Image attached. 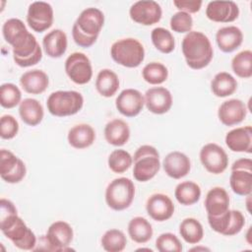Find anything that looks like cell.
Instances as JSON below:
<instances>
[{
  "instance_id": "obj_35",
  "label": "cell",
  "mask_w": 252,
  "mask_h": 252,
  "mask_svg": "<svg viewBox=\"0 0 252 252\" xmlns=\"http://www.w3.org/2000/svg\"><path fill=\"white\" fill-rule=\"evenodd\" d=\"M179 233L185 242L197 244L203 239L204 228L198 220L186 218L179 224Z\"/></svg>"
},
{
  "instance_id": "obj_24",
  "label": "cell",
  "mask_w": 252,
  "mask_h": 252,
  "mask_svg": "<svg viewBox=\"0 0 252 252\" xmlns=\"http://www.w3.org/2000/svg\"><path fill=\"white\" fill-rule=\"evenodd\" d=\"M216 41L222 52L230 53L242 44L243 33L236 26L223 27L217 32Z\"/></svg>"
},
{
  "instance_id": "obj_41",
  "label": "cell",
  "mask_w": 252,
  "mask_h": 252,
  "mask_svg": "<svg viewBox=\"0 0 252 252\" xmlns=\"http://www.w3.org/2000/svg\"><path fill=\"white\" fill-rule=\"evenodd\" d=\"M22 93L20 89L12 84L5 83L0 87V104L4 108H13L21 103Z\"/></svg>"
},
{
  "instance_id": "obj_10",
  "label": "cell",
  "mask_w": 252,
  "mask_h": 252,
  "mask_svg": "<svg viewBox=\"0 0 252 252\" xmlns=\"http://www.w3.org/2000/svg\"><path fill=\"white\" fill-rule=\"evenodd\" d=\"M211 228L222 235L233 236L241 231L245 224V218L238 210H228L220 216H208Z\"/></svg>"
},
{
  "instance_id": "obj_25",
  "label": "cell",
  "mask_w": 252,
  "mask_h": 252,
  "mask_svg": "<svg viewBox=\"0 0 252 252\" xmlns=\"http://www.w3.org/2000/svg\"><path fill=\"white\" fill-rule=\"evenodd\" d=\"M20 85L28 94H40L47 89L49 85V78L44 71L33 69L25 72L21 76Z\"/></svg>"
},
{
  "instance_id": "obj_4",
  "label": "cell",
  "mask_w": 252,
  "mask_h": 252,
  "mask_svg": "<svg viewBox=\"0 0 252 252\" xmlns=\"http://www.w3.org/2000/svg\"><path fill=\"white\" fill-rule=\"evenodd\" d=\"M104 24L103 13L94 7L81 12L72 28V36L75 43L81 47H91L97 39Z\"/></svg>"
},
{
  "instance_id": "obj_11",
  "label": "cell",
  "mask_w": 252,
  "mask_h": 252,
  "mask_svg": "<svg viewBox=\"0 0 252 252\" xmlns=\"http://www.w3.org/2000/svg\"><path fill=\"white\" fill-rule=\"evenodd\" d=\"M53 8L44 1H34L28 9L27 23L29 27L36 32H43L53 24Z\"/></svg>"
},
{
  "instance_id": "obj_9",
  "label": "cell",
  "mask_w": 252,
  "mask_h": 252,
  "mask_svg": "<svg viewBox=\"0 0 252 252\" xmlns=\"http://www.w3.org/2000/svg\"><path fill=\"white\" fill-rule=\"evenodd\" d=\"M65 72L69 79L77 85L89 83L93 77V67L90 58L82 52H74L65 60Z\"/></svg>"
},
{
  "instance_id": "obj_31",
  "label": "cell",
  "mask_w": 252,
  "mask_h": 252,
  "mask_svg": "<svg viewBox=\"0 0 252 252\" xmlns=\"http://www.w3.org/2000/svg\"><path fill=\"white\" fill-rule=\"evenodd\" d=\"M237 89L236 79L227 72H220L211 81V91L218 97H226Z\"/></svg>"
},
{
  "instance_id": "obj_39",
  "label": "cell",
  "mask_w": 252,
  "mask_h": 252,
  "mask_svg": "<svg viewBox=\"0 0 252 252\" xmlns=\"http://www.w3.org/2000/svg\"><path fill=\"white\" fill-rule=\"evenodd\" d=\"M143 79L151 85H160L168 78V70L160 62H151L142 70Z\"/></svg>"
},
{
  "instance_id": "obj_7",
  "label": "cell",
  "mask_w": 252,
  "mask_h": 252,
  "mask_svg": "<svg viewBox=\"0 0 252 252\" xmlns=\"http://www.w3.org/2000/svg\"><path fill=\"white\" fill-rule=\"evenodd\" d=\"M84 105V97L77 91H56L46 100L47 110L57 117L71 116L78 113Z\"/></svg>"
},
{
  "instance_id": "obj_36",
  "label": "cell",
  "mask_w": 252,
  "mask_h": 252,
  "mask_svg": "<svg viewBox=\"0 0 252 252\" xmlns=\"http://www.w3.org/2000/svg\"><path fill=\"white\" fill-rule=\"evenodd\" d=\"M154 46L161 53H171L175 48V40L172 33L164 28H155L151 32Z\"/></svg>"
},
{
  "instance_id": "obj_29",
  "label": "cell",
  "mask_w": 252,
  "mask_h": 252,
  "mask_svg": "<svg viewBox=\"0 0 252 252\" xmlns=\"http://www.w3.org/2000/svg\"><path fill=\"white\" fill-rule=\"evenodd\" d=\"M19 114L24 123L29 126L38 125L44 116L41 103L35 98H25L19 105Z\"/></svg>"
},
{
  "instance_id": "obj_17",
  "label": "cell",
  "mask_w": 252,
  "mask_h": 252,
  "mask_svg": "<svg viewBox=\"0 0 252 252\" xmlns=\"http://www.w3.org/2000/svg\"><path fill=\"white\" fill-rule=\"evenodd\" d=\"M148 215L156 221H165L174 214V204L165 194L156 193L150 196L146 203Z\"/></svg>"
},
{
  "instance_id": "obj_43",
  "label": "cell",
  "mask_w": 252,
  "mask_h": 252,
  "mask_svg": "<svg viewBox=\"0 0 252 252\" xmlns=\"http://www.w3.org/2000/svg\"><path fill=\"white\" fill-rule=\"evenodd\" d=\"M170 29L178 33H185L191 32L193 28L192 16L186 12L178 11L170 18Z\"/></svg>"
},
{
  "instance_id": "obj_30",
  "label": "cell",
  "mask_w": 252,
  "mask_h": 252,
  "mask_svg": "<svg viewBox=\"0 0 252 252\" xmlns=\"http://www.w3.org/2000/svg\"><path fill=\"white\" fill-rule=\"evenodd\" d=\"M119 85L118 76L110 69L100 70L95 79V89L104 97L113 96L118 91Z\"/></svg>"
},
{
  "instance_id": "obj_18",
  "label": "cell",
  "mask_w": 252,
  "mask_h": 252,
  "mask_svg": "<svg viewBox=\"0 0 252 252\" xmlns=\"http://www.w3.org/2000/svg\"><path fill=\"white\" fill-rule=\"evenodd\" d=\"M145 105L155 114L166 113L172 106L171 93L164 87H154L145 93Z\"/></svg>"
},
{
  "instance_id": "obj_28",
  "label": "cell",
  "mask_w": 252,
  "mask_h": 252,
  "mask_svg": "<svg viewBox=\"0 0 252 252\" xmlns=\"http://www.w3.org/2000/svg\"><path fill=\"white\" fill-rule=\"evenodd\" d=\"M104 138L106 142L115 147L125 145L130 138V128L122 119H113L104 127Z\"/></svg>"
},
{
  "instance_id": "obj_15",
  "label": "cell",
  "mask_w": 252,
  "mask_h": 252,
  "mask_svg": "<svg viewBox=\"0 0 252 252\" xmlns=\"http://www.w3.org/2000/svg\"><path fill=\"white\" fill-rule=\"evenodd\" d=\"M73 236L74 231L72 226L64 220H57L51 223L45 235L51 251L68 250V246L71 244Z\"/></svg>"
},
{
  "instance_id": "obj_38",
  "label": "cell",
  "mask_w": 252,
  "mask_h": 252,
  "mask_svg": "<svg viewBox=\"0 0 252 252\" xmlns=\"http://www.w3.org/2000/svg\"><path fill=\"white\" fill-rule=\"evenodd\" d=\"M126 244L125 234L116 228L106 230L101 237V246L107 252H121L125 249Z\"/></svg>"
},
{
  "instance_id": "obj_22",
  "label": "cell",
  "mask_w": 252,
  "mask_h": 252,
  "mask_svg": "<svg viewBox=\"0 0 252 252\" xmlns=\"http://www.w3.org/2000/svg\"><path fill=\"white\" fill-rule=\"evenodd\" d=\"M225 145L235 153H252V127H237L225 135Z\"/></svg>"
},
{
  "instance_id": "obj_14",
  "label": "cell",
  "mask_w": 252,
  "mask_h": 252,
  "mask_svg": "<svg viewBox=\"0 0 252 252\" xmlns=\"http://www.w3.org/2000/svg\"><path fill=\"white\" fill-rule=\"evenodd\" d=\"M132 21L143 26H152L158 23L162 16L160 5L153 0L135 2L129 10Z\"/></svg>"
},
{
  "instance_id": "obj_34",
  "label": "cell",
  "mask_w": 252,
  "mask_h": 252,
  "mask_svg": "<svg viewBox=\"0 0 252 252\" xmlns=\"http://www.w3.org/2000/svg\"><path fill=\"white\" fill-rule=\"evenodd\" d=\"M200 186L193 181H183L177 184L174 190V197L183 206L196 204L201 197Z\"/></svg>"
},
{
  "instance_id": "obj_37",
  "label": "cell",
  "mask_w": 252,
  "mask_h": 252,
  "mask_svg": "<svg viewBox=\"0 0 252 252\" xmlns=\"http://www.w3.org/2000/svg\"><path fill=\"white\" fill-rule=\"evenodd\" d=\"M233 73L242 79H249L252 76V51L249 49L237 53L231 60Z\"/></svg>"
},
{
  "instance_id": "obj_12",
  "label": "cell",
  "mask_w": 252,
  "mask_h": 252,
  "mask_svg": "<svg viewBox=\"0 0 252 252\" xmlns=\"http://www.w3.org/2000/svg\"><path fill=\"white\" fill-rule=\"evenodd\" d=\"M200 160L204 168L213 174L222 173L228 165V157L225 151L215 143H209L202 147Z\"/></svg>"
},
{
  "instance_id": "obj_2",
  "label": "cell",
  "mask_w": 252,
  "mask_h": 252,
  "mask_svg": "<svg viewBox=\"0 0 252 252\" xmlns=\"http://www.w3.org/2000/svg\"><path fill=\"white\" fill-rule=\"evenodd\" d=\"M0 229L19 249L34 250L35 234L18 216L15 205L5 198L0 200Z\"/></svg>"
},
{
  "instance_id": "obj_23",
  "label": "cell",
  "mask_w": 252,
  "mask_h": 252,
  "mask_svg": "<svg viewBox=\"0 0 252 252\" xmlns=\"http://www.w3.org/2000/svg\"><path fill=\"white\" fill-rule=\"evenodd\" d=\"M230 199L226 190L222 187H213L205 198V208L208 216L218 217L229 210Z\"/></svg>"
},
{
  "instance_id": "obj_19",
  "label": "cell",
  "mask_w": 252,
  "mask_h": 252,
  "mask_svg": "<svg viewBox=\"0 0 252 252\" xmlns=\"http://www.w3.org/2000/svg\"><path fill=\"white\" fill-rule=\"evenodd\" d=\"M206 16L216 23H231L239 16V8L233 1H211L206 8Z\"/></svg>"
},
{
  "instance_id": "obj_42",
  "label": "cell",
  "mask_w": 252,
  "mask_h": 252,
  "mask_svg": "<svg viewBox=\"0 0 252 252\" xmlns=\"http://www.w3.org/2000/svg\"><path fill=\"white\" fill-rule=\"evenodd\" d=\"M156 248L159 252H181L183 247L179 238L171 233H161L156 240Z\"/></svg>"
},
{
  "instance_id": "obj_1",
  "label": "cell",
  "mask_w": 252,
  "mask_h": 252,
  "mask_svg": "<svg viewBox=\"0 0 252 252\" xmlns=\"http://www.w3.org/2000/svg\"><path fill=\"white\" fill-rule=\"evenodd\" d=\"M2 33L6 42L13 48V59L18 66L31 67L41 60L42 49L23 21L17 18L7 20L3 24Z\"/></svg>"
},
{
  "instance_id": "obj_3",
  "label": "cell",
  "mask_w": 252,
  "mask_h": 252,
  "mask_svg": "<svg viewBox=\"0 0 252 252\" xmlns=\"http://www.w3.org/2000/svg\"><path fill=\"white\" fill-rule=\"evenodd\" d=\"M182 54L187 65L194 70L207 67L214 55V50L209 37L197 31L189 32L182 39Z\"/></svg>"
},
{
  "instance_id": "obj_40",
  "label": "cell",
  "mask_w": 252,
  "mask_h": 252,
  "mask_svg": "<svg viewBox=\"0 0 252 252\" xmlns=\"http://www.w3.org/2000/svg\"><path fill=\"white\" fill-rule=\"evenodd\" d=\"M108 167L114 173H123L133 163V157L123 149H117L110 153L107 159Z\"/></svg>"
},
{
  "instance_id": "obj_13",
  "label": "cell",
  "mask_w": 252,
  "mask_h": 252,
  "mask_svg": "<svg viewBox=\"0 0 252 252\" xmlns=\"http://www.w3.org/2000/svg\"><path fill=\"white\" fill-rule=\"evenodd\" d=\"M26 173V164L20 158L8 150L0 151V176L4 181L11 184L19 183Z\"/></svg>"
},
{
  "instance_id": "obj_47",
  "label": "cell",
  "mask_w": 252,
  "mask_h": 252,
  "mask_svg": "<svg viewBox=\"0 0 252 252\" xmlns=\"http://www.w3.org/2000/svg\"><path fill=\"white\" fill-rule=\"evenodd\" d=\"M200 249H201V250H208V251L210 250L209 248H206V247H195V248H192L191 251H195V250L198 251V250H200Z\"/></svg>"
},
{
  "instance_id": "obj_44",
  "label": "cell",
  "mask_w": 252,
  "mask_h": 252,
  "mask_svg": "<svg viewBox=\"0 0 252 252\" xmlns=\"http://www.w3.org/2000/svg\"><path fill=\"white\" fill-rule=\"evenodd\" d=\"M19 132V123L17 119L10 115L5 114L0 119V137L4 140L13 139Z\"/></svg>"
},
{
  "instance_id": "obj_8",
  "label": "cell",
  "mask_w": 252,
  "mask_h": 252,
  "mask_svg": "<svg viewBox=\"0 0 252 252\" xmlns=\"http://www.w3.org/2000/svg\"><path fill=\"white\" fill-rule=\"evenodd\" d=\"M135 197V185L127 177L113 179L105 189L106 205L114 211L128 209Z\"/></svg>"
},
{
  "instance_id": "obj_32",
  "label": "cell",
  "mask_w": 252,
  "mask_h": 252,
  "mask_svg": "<svg viewBox=\"0 0 252 252\" xmlns=\"http://www.w3.org/2000/svg\"><path fill=\"white\" fill-rule=\"evenodd\" d=\"M229 184L239 196H248L252 192V169H231Z\"/></svg>"
},
{
  "instance_id": "obj_33",
  "label": "cell",
  "mask_w": 252,
  "mask_h": 252,
  "mask_svg": "<svg viewBox=\"0 0 252 252\" xmlns=\"http://www.w3.org/2000/svg\"><path fill=\"white\" fill-rule=\"evenodd\" d=\"M153 226L150 221L143 217H135L128 223V234L136 243H146L153 236Z\"/></svg>"
},
{
  "instance_id": "obj_27",
  "label": "cell",
  "mask_w": 252,
  "mask_h": 252,
  "mask_svg": "<svg viewBox=\"0 0 252 252\" xmlns=\"http://www.w3.org/2000/svg\"><path fill=\"white\" fill-rule=\"evenodd\" d=\"M67 139L71 147L78 150L86 149L94 144L95 140V131L89 124H77L69 130Z\"/></svg>"
},
{
  "instance_id": "obj_5",
  "label": "cell",
  "mask_w": 252,
  "mask_h": 252,
  "mask_svg": "<svg viewBox=\"0 0 252 252\" xmlns=\"http://www.w3.org/2000/svg\"><path fill=\"white\" fill-rule=\"evenodd\" d=\"M110 55L117 64L127 68H136L145 59V48L138 39L126 37L113 42Z\"/></svg>"
},
{
  "instance_id": "obj_6",
  "label": "cell",
  "mask_w": 252,
  "mask_h": 252,
  "mask_svg": "<svg viewBox=\"0 0 252 252\" xmlns=\"http://www.w3.org/2000/svg\"><path fill=\"white\" fill-rule=\"evenodd\" d=\"M133 176L137 181L147 182L154 178L160 168L159 154L150 145L139 147L133 157Z\"/></svg>"
},
{
  "instance_id": "obj_46",
  "label": "cell",
  "mask_w": 252,
  "mask_h": 252,
  "mask_svg": "<svg viewBox=\"0 0 252 252\" xmlns=\"http://www.w3.org/2000/svg\"><path fill=\"white\" fill-rule=\"evenodd\" d=\"M252 169V160L251 158H239L237 160H235L232 165H231V169Z\"/></svg>"
},
{
  "instance_id": "obj_20",
  "label": "cell",
  "mask_w": 252,
  "mask_h": 252,
  "mask_svg": "<svg viewBox=\"0 0 252 252\" xmlns=\"http://www.w3.org/2000/svg\"><path fill=\"white\" fill-rule=\"evenodd\" d=\"M247 115L245 103L238 98L223 101L218 110L220 121L225 126H234L241 123Z\"/></svg>"
},
{
  "instance_id": "obj_45",
  "label": "cell",
  "mask_w": 252,
  "mask_h": 252,
  "mask_svg": "<svg viewBox=\"0 0 252 252\" xmlns=\"http://www.w3.org/2000/svg\"><path fill=\"white\" fill-rule=\"evenodd\" d=\"M203 2L200 0H174L173 5L182 12L188 14L197 13L200 11Z\"/></svg>"
},
{
  "instance_id": "obj_21",
  "label": "cell",
  "mask_w": 252,
  "mask_h": 252,
  "mask_svg": "<svg viewBox=\"0 0 252 252\" xmlns=\"http://www.w3.org/2000/svg\"><path fill=\"white\" fill-rule=\"evenodd\" d=\"M162 167L169 177L181 179L190 172L191 161L185 154L174 151L165 156L162 161Z\"/></svg>"
},
{
  "instance_id": "obj_26",
  "label": "cell",
  "mask_w": 252,
  "mask_h": 252,
  "mask_svg": "<svg viewBox=\"0 0 252 252\" xmlns=\"http://www.w3.org/2000/svg\"><path fill=\"white\" fill-rule=\"evenodd\" d=\"M67 34L60 29L52 30L42 38V47L45 54L51 58L61 57L67 50Z\"/></svg>"
},
{
  "instance_id": "obj_16",
  "label": "cell",
  "mask_w": 252,
  "mask_h": 252,
  "mask_svg": "<svg viewBox=\"0 0 252 252\" xmlns=\"http://www.w3.org/2000/svg\"><path fill=\"white\" fill-rule=\"evenodd\" d=\"M145 105V98L141 92L136 89L123 90L115 99L117 110L126 117H135Z\"/></svg>"
}]
</instances>
